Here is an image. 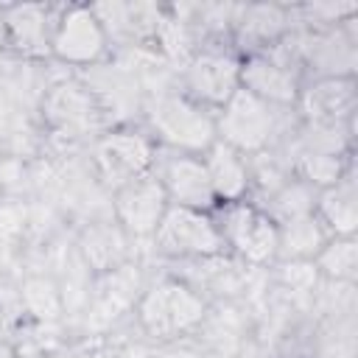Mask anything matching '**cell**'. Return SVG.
<instances>
[{
  "mask_svg": "<svg viewBox=\"0 0 358 358\" xmlns=\"http://www.w3.org/2000/svg\"><path fill=\"white\" fill-rule=\"evenodd\" d=\"M42 112L50 129L70 137L95 134L103 123V103L98 92L78 78L53 84L42 101Z\"/></svg>",
  "mask_w": 358,
  "mask_h": 358,
  "instance_id": "9c48e42d",
  "label": "cell"
},
{
  "mask_svg": "<svg viewBox=\"0 0 358 358\" xmlns=\"http://www.w3.org/2000/svg\"><path fill=\"white\" fill-rule=\"evenodd\" d=\"M296 106L308 123L350 126L355 112V76H319L299 90Z\"/></svg>",
  "mask_w": 358,
  "mask_h": 358,
  "instance_id": "5bb4252c",
  "label": "cell"
},
{
  "mask_svg": "<svg viewBox=\"0 0 358 358\" xmlns=\"http://www.w3.org/2000/svg\"><path fill=\"white\" fill-rule=\"evenodd\" d=\"M56 11L59 8L48 3L0 6V31L6 48L22 59H48Z\"/></svg>",
  "mask_w": 358,
  "mask_h": 358,
  "instance_id": "8fae6325",
  "label": "cell"
},
{
  "mask_svg": "<svg viewBox=\"0 0 358 358\" xmlns=\"http://www.w3.org/2000/svg\"><path fill=\"white\" fill-rule=\"evenodd\" d=\"M319 277L330 282H355L358 277V243L355 238H330L313 257Z\"/></svg>",
  "mask_w": 358,
  "mask_h": 358,
  "instance_id": "44dd1931",
  "label": "cell"
},
{
  "mask_svg": "<svg viewBox=\"0 0 358 358\" xmlns=\"http://www.w3.org/2000/svg\"><path fill=\"white\" fill-rule=\"evenodd\" d=\"M143 294V282H140V271L134 263H126L109 274L95 277V294L90 299L87 308V324H109L115 319H120L129 308L137 305Z\"/></svg>",
  "mask_w": 358,
  "mask_h": 358,
  "instance_id": "2e32d148",
  "label": "cell"
},
{
  "mask_svg": "<svg viewBox=\"0 0 358 358\" xmlns=\"http://www.w3.org/2000/svg\"><path fill=\"white\" fill-rule=\"evenodd\" d=\"M22 305L31 316L53 322L64 310V294L50 277H28L22 282Z\"/></svg>",
  "mask_w": 358,
  "mask_h": 358,
  "instance_id": "603a6c76",
  "label": "cell"
},
{
  "mask_svg": "<svg viewBox=\"0 0 358 358\" xmlns=\"http://www.w3.org/2000/svg\"><path fill=\"white\" fill-rule=\"evenodd\" d=\"M48 358H90V355L87 352H53Z\"/></svg>",
  "mask_w": 358,
  "mask_h": 358,
  "instance_id": "484cf974",
  "label": "cell"
},
{
  "mask_svg": "<svg viewBox=\"0 0 358 358\" xmlns=\"http://www.w3.org/2000/svg\"><path fill=\"white\" fill-rule=\"evenodd\" d=\"M313 201H316V190L296 179V176H288L282 185H277L266 204H260L266 210V215L280 227V224H288L294 218H302V215H310L313 213Z\"/></svg>",
  "mask_w": 358,
  "mask_h": 358,
  "instance_id": "ffe728a7",
  "label": "cell"
},
{
  "mask_svg": "<svg viewBox=\"0 0 358 358\" xmlns=\"http://www.w3.org/2000/svg\"><path fill=\"white\" fill-rule=\"evenodd\" d=\"M238 28L246 36H255L260 45H268L282 34L285 14L277 6H249V8H243V20L238 22Z\"/></svg>",
  "mask_w": 358,
  "mask_h": 358,
  "instance_id": "cb8c5ba5",
  "label": "cell"
},
{
  "mask_svg": "<svg viewBox=\"0 0 358 358\" xmlns=\"http://www.w3.org/2000/svg\"><path fill=\"white\" fill-rule=\"evenodd\" d=\"M165 187L157 171L131 179L129 185L112 193V218L131 235V238H151L168 210Z\"/></svg>",
  "mask_w": 358,
  "mask_h": 358,
  "instance_id": "30bf717a",
  "label": "cell"
},
{
  "mask_svg": "<svg viewBox=\"0 0 358 358\" xmlns=\"http://www.w3.org/2000/svg\"><path fill=\"white\" fill-rule=\"evenodd\" d=\"M151 137L173 148V154L201 157L215 143V112L190 101L182 92L159 95L148 112Z\"/></svg>",
  "mask_w": 358,
  "mask_h": 358,
  "instance_id": "7a4b0ae2",
  "label": "cell"
},
{
  "mask_svg": "<svg viewBox=\"0 0 358 358\" xmlns=\"http://www.w3.org/2000/svg\"><path fill=\"white\" fill-rule=\"evenodd\" d=\"M109 34L101 22L95 6L70 3L59 6L53 36H50V56L70 67H95L109 56Z\"/></svg>",
  "mask_w": 358,
  "mask_h": 358,
  "instance_id": "3957f363",
  "label": "cell"
},
{
  "mask_svg": "<svg viewBox=\"0 0 358 358\" xmlns=\"http://www.w3.org/2000/svg\"><path fill=\"white\" fill-rule=\"evenodd\" d=\"M241 90L280 109L296 103L302 84L291 62L266 50H252L246 59H241Z\"/></svg>",
  "mask_w": 358,
  "mask_h": 358,
  "instance_id": "7c38bea8",
  "label": "cell"
},
{
  "mask_svg": "<svg viewBox=\"0 0 358 358\" xmlns=\"http://www.w3.org/2000/svg\"><path fill=\"white\" fill-rule=\"evenodd\" d=\"M313 215L319 224L327 229L330 238H355L358 232V193H355V179L347 173L336 185L316 190L313 201Z\"/></svg>",
  "mask_w": 358,
  "mask_h": 358,
  "instance_id": "ac0fdd59",
  "label": "cell"
},
{
  "mask_svg": "<svg viewBox=\"0 0 358 358\" xmlns=\"http://www.w3.org/2000/svg\"><path fill=\"white\" fill-rule=\"evenodd\" d=\"M277 134V106L238 90L215 112V140L232 145L235 151L255 157L263 154Z\"/></svg>",
  "mask_w": 358,
  "mask_h": 358,
  "instance_id": "52a82bcc",
  "label": "cell"
},
{
  "mask_svg": "<svg viewBox=\"0 0 358 358\" xmlns=\"http://www.w3.org/2000/svg\"><path fill=\"white\" fill-rule=\"evenodd\" d=\"M168 204L173 207H187V210H201V213H215L218 199L213 193L204 159L196 154H171L162 168L157 171Z\"/></svg>",
  "mask_w": 358,
  "mask_h": 358,
  "instance_id": "4fadbf2b",
  "label": "cell"
},
{
  "mask_svg": "<svg viewBox=\"0 0 358 358\" xmlns=\"http://www.w3.org/2000/svg\"><path fill=\"white\" fill-rule=\"evenodd\" d=\"M131 235L115 221H92L78 235V255L92 277L109 274L126 263H131Z\"/></svg>",
  "mask_w": 358,
  "mask_h": 358,
  "instance_id": "9a60e30c",
  "label": "cell"
},
{
  "mask_svg": "<svg viewBox=\"0 0 358 358\" xmlns=\"http://www.w3.org/2000/svg\"><path fill=\"white\" fill-rule=\"evenodd\" d=\"M350 173L347 154L327 151H302L296 159V179L308 182L313 190H324Z\"/></svg>",
  "mask_w": 358,
  "mask_h": 358,
  "instance_id": "7402d4cb",
  "label": "cell"
},
{
  "mask_svg": "<svg viewBox=\"0 0 358 358\" xmlns=\"http://www.w3.org/2000/svg\"><path fill=\"white\" fill-rule=\"evenodd\" d=\"M277 260L280 263H291V260H313L319 255V249L330 241L327 229L319 224V218L302 215L294 218L288 224L277 227Z\"/></svg>",
  "mask_w": 358,
  "mask_h": 358,
  "instance_id": "d6986e66",
  "label": "cell"
},
{
  "mask_svg": "<svg viewBox=\"0 0 358 358\" xmlns=\"http://www.w3.org/2000/svg\"><path fill=\"white\" fill-rule=\"evenodd\" d=\"M151 238L157 243V252L176 260H213L221 257L227 249L213 213L173 207V204L165 210Z\"/></svg>",
  "mask_w": 358,
  "mask_h": 358,
  "instance_id": "8992f818",
  "label": "cell"
},
{
  "mask_svg": "<svg viewBox=\"0 0 358 358\" xmlns=\"http://www.w3.org/2000/svg\"><path fill=\"white\" fill-rule=\"evenodd\" d=\"M241 90V56L227 48L196 50L182 70V95L218 112Z\"/></svg>",
  "mask_w": 358,
  "mask_h": 358,
  "instance_id": "ba28073f",
  "label": "cell"
},
{
  "mask_svg": "<svg viewBox=\"0 0 358 358\" xmlns=\"http://www.w3.org/2000/svg\"><path fill=\"white\" fill-rule=\"evenodd\" d=\"M215 224L221 229L224 246L232 249L241 260L252 266H268L277 260V224L266 215V210L249 199L221 204L215 213Z\"/></svg>",
  "mask_w": 358,
  "mask_h": 358,
  "instance_id": "5b68a950",
  "label": "cell"
},
{
  "mask_svg": "<svg viewBox=\"0 0 358 358\" xmlns=\"http://www.w3.org/2000/svg\"><path fill=\"white\" fill-rule=\"evenodd\" d=\"M154 162H157V143L151 134L140 129H109L98 134L92 143L95 173L112 193L129 185L131 179L151 173Z\"/></svg>",
  "mask_w": 358,
  "mask_h": 358,
  "instance_id": "277c9868",
  "label": "cell"
},
{
  "mask_svg": "<svg viewBox=\"0 0 358 358\" xmlns=\"http://www.w3.org/2000/svg\"><path fill=\"white\" fill-rule=\"evenodd\" d=\"M134 316L148 336L176 338L204 322L207 302L199 294V288H193L190 282L165 277V280H157L154 285L143 288V294L134 305Z\"/></svg>",
  "mask_w": 358,
  "mask_h": 358,
  "instance_id": "6da1fadb",
  "label": "cell"
},
{
  "mask_svg": "<svg viewBox=\"0 0 358 358\" xmlns=\"http://www.w3.org/2000/svg\"><path fill=\"white\" fill-rule=\"evenodd\" d=\"M280 280L291 291H313V285L319 282V271H316L313 260H291V263H282Z\"/></svg>",
  "mask_w": 358,
  "mask_h": 358,
  "instance_id": "d4e9b609",
  "label": "cell"
},
{
  "mask_svg": "<svg viewBox=\"0 0 358 358\" xmlns=\"http://www.w3.org/2000/svg\"><path fill=\"white\" fill-rule=\"evenodd\" d=\"M0 196H3V179H0Z\"/></svg>",
  "mask_w": 358,
  "mask_h": 358,
  "instance_id": "4316f807",
  "label": "cell"
},
{
  "mask_svg": "<svg viewBox=\"0 0 358 358\" xmlns=\"http://www.w3.org/2000/svg\"><path fill=\"white\" fill-rule=\"evenodd\" d=\"M201 159H204L213 193L218 199V207L249 199V190H252L255 182H252V162H249L246 154H241L232 145L215 140L201 154Z\"/></svg>",
  "mask_w": 358,
  "mask_h": 358,
  "instance_id": "e0dca14e",
  "label": "cell"
}]
</instances>
